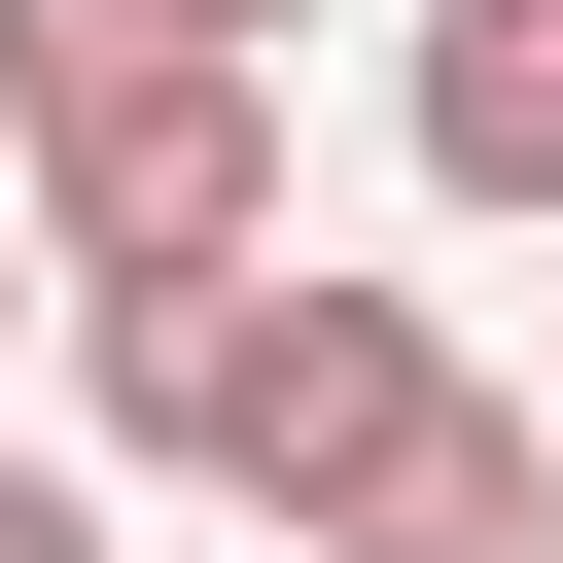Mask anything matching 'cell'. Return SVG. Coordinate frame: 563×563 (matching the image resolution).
I'll list each match as a JSON object with an SVG mask.
<instances>
[{"label": "cell", "instance_id": "obj_3", "mask_svg": "<svg viewBox=\"0 0 563 563\" xmlns=\"http://www.w3.org/2000/svg\"><path fill=\"white\" fill-rule=\"evenodd\" d=\"M282 563H563V387H493V352H457V387L282 528Z\"/></svg>", "mask_w": 563, "mask_h": 563}, {"label": "cell", "instance_id": "obj_2", "mask_svg": "<svg viewBox=\"0 0 563 563\" xmlns=\"http://www.w3.org/2000/svg\"><path fill=\"white\" fill-rule=\"evenodd\" d=\"M0 141H35L70 282L282 246V35H211V0H0Z\"/></svg>", "mask_w": 563, "mask_h": 563}, {"label": "cell", "instance_id": "obj_5", "mask_svg": "<svg viewBox=\"0 0 563 563\" xmlns=\"http://www.w3.org/2000/svg\"><path fill=\"white\" fill-rule=\"evenodd\" d=\"M0 563H106V493H70V457H0Z\"/></svg>", "mask_w": 563, "mask_h": 563}, {"label": "cell", "instance_id": "obj_4", "mask_svg": "<svg viewBox=\"0 0 563 563\" xmlns=\"http://www.w3.org/2000/svg\"><path fill=\"white\" fill-rule=\"evenodd\" d=\"M387 141H422V211H563V0H422Z\"/></svg>", "mask_w": 563, "mask_h": 563}, {"label": "cell", "instance_id": "obj_7", "mask_svg": "<svg viewBox=\"0 0 563 563\" xmlns=\"http://www.w3.org/2000/svg\"><path fill=\"white\" fill-rule=\"evenodd\" d=\"M211 35H317V0H211Z\"/></svg>", "mask_w": 563, "mask_h": 563}, {"label": "cell", "instance_id": "obj_1", "mask_svg": "<svg viewBox=\"0 0 563 563\" xmlns=\"http://www.w3.org/2000/svg\"><path fill=\"white\" fill-rule=\"evenodd\" d=\"M70 387H106V457L317 528V493L457 387V317H422V282H317V246H211V282H70Z\"/></svg>", "mask_w": 563, "mask_h": 563}, {"label": "cell", "instance_id": "obj_6", "mask_svg": "<svg viewBox=\"0 0 563 563\" xmlns=\"http://www.w3.org/2000/svg\"><path fill=\"white\" fill-rule=\"evenodd\" d=\"M35 282H70V211H35V141H0V317H35Z\"/></svg>", "mask_w": 563, "mask_h": 563}]
</instances>
